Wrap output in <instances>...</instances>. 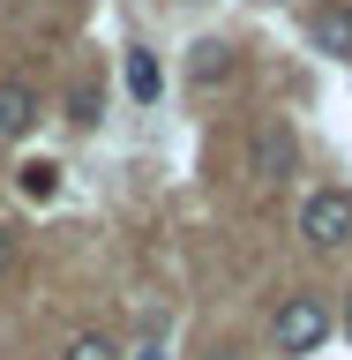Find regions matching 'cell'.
Wrapping results in <instances>:
<instances>
[{
  "label": "cell",
  "instance_id": "6da1fadb",
  "mask_svg": "<svg viewBox=\"0 0 352 360\" xmlns=\"http://www.w3.org/2000/svg\"><path fill=\"white\" fill-rule=\"evenodd\" d=\"M300 240H308L315 255H330V248L352 240V195L345 188H322V195L300 202Z\"/></svg>",
  "mask_w": 352,
  "mask_h": 360
},
{
  "label": "cell",
  "instance_id": "7a4b0ae2",
  "mask_svg": "<svg viewBox=\"0 0 352 360\" xmlns=\"http://www.w3.org/2000/svg\"><path fill=\"white\" fill-rule=\"evenodd\" d=\"M322 338H330V308L315 292H292L285 308H278V323H270V345L278 353H315Z\"/></svg>",
  "mask_w": 352,
  "mask_h": 360
},
{
  "label": "cell",
  "instance_id": "3957f363",
  "mask_svg": "<svg viewBox=\"0 0 352 360\" xmlns=\"http://www.w3.org/2000/svg\"><path fill=\"white\" fill-rule=\"evenodd\" d=\"M292 158H300L292 128H285V120H263V128H255V143H247V173H255V180H285Z\"/></svg>",
  "mask_w": 352,
  "mask_h": 360
},
{
  "label": "cell",
  "instance_id": "277c9868",
  "mask_svg": "<svg viewBox=\"0 0 352 360\" xmlns=\"http://www.w3.org/2000/svg\"><path fill=\"white\" fill-rule=\"evenodd\" d=\"M308 38L322 45V53H337V60H352V0H330V8H315Z\"/></svg>",
  "mask_w": 352,
  "mask_h": 360
},
{
  "label": "cell",
  "instance_id": "5b68a950",
  "mask_svg": "<svg viewBox=\"0 0 352 360\" xmlns=\"http://www.w3.org/2000/svg\"><path fill=\"white\" fill-rule=\"evenodd\" d=\"M30 120H38V90L0 83V135H30Z\"/></svg>",
  "mask_w": 352,
  "mask_h": 360
},
{
  "label": "cell",
  "instance_id": "8992f818",
  "mask_svg": "<svg viewBox=\"0 0 352 360\" xmlns=\"http://www.w3.org/2000/svg\"><path fill=\"white\" fill-rule=\"evenodd\" d=\"M15 188L30 202H53V195H60V165H53V158H22V165H15Z\"/></svg>",
  "mask_w": 352,
  "mask_h": 360
},
{
  "label": "cell",
  "instance_id": "52a82bcc",
  "mask_svg": "<svg viewBox=\"0 0 352 360\" xmlns=\"http://www.w3.org/2000/svg\"><path fill=\"white\" fill-rule=\"evenodd\" d=\"M128 90H135V105H157V60L150 53H128Z\"/></svg>",
  "mask_w": 352,
  "mask_h": 360
},
{
  "label": "cell",
  "instance_id": "ba28073f",
  "mask_svg": "<svg viewBox=\"0 0 352 360\" xmlns=\"http://www.w3.org/2000/svg\"><path fill=\"white\" fill-rule=\"evenodd\" d=\"M60 360H120V345H112L105 330H83V338H67V353Z\"/></svg>",
  "mask_w": 352,
  "mask_h": 360
},
{
  "label": "cell",
  "instance_id": "9c48e42d",
  "mask_svg": "<svg viewBox=\"0 0 352 360\" xmlns=\"http://www.w3.org/2000/svg\"><path fill=\"white\" fill-rule=\"evenodd\" d=\"M98 112H105V98H98L90 83H75V90H67V120H75V128H90Z\"/></svg>",
  "mask_w": 352,
  "mask_h": 360
},
{
  "label": "cell",
  "instance_id": "30bf717a",
  "mask_svg": "<svg viewBox=\"0 0 352 360\" xmlns=\"http://www.w3.org/2000/svg\"><path fill=\"white\" fill-rule=\"evenodd\" d=\"M225 75H233V53H225V45H202L195 53V83H225Z\"/></svg>",
  "mask_w": 352,
  "mask_h": 360
},
{
  "label": "cell",
  "instance_id": "8fae6325",
  "mask_svg": "<svg viewBox=\"0 0 352 360\" xmlns=\"http://www.w3.org/2000/svg\"><path fill=\"white\" fill-rule=\"evenodd\" d=\"M15 255H22V240H15V225H0V270L15 263Z\"/></svg>",
  "mask_w": 352,
  "mask_h": 360
},
{
  "label": "cell",
  "instance_id": "7c38bea8",
  "mask_svg": "<svg viewBox=\"0 0 352 360\" xmlns=\"http://www.w3.org/2000/svg\"><path fill=\"white\" fill-rule=\"evenodd\" d=\"M345 338H352V292H345Z\"/></svg>",
  "mask_w": 352,
  "mask_h": 360
},
{
  "label": "cell",
  "instance_id": "4fadbf2b",
  "mask_svg": "<svg viewBox=\"0 0 352 360\" xmlns=\"http://www.w3.org/2000/svg\"><path fill=\"white\" fill-rule=\"evenodd\" d=\"M135 360H165V353H157V345H150V353H135Z\"/></svg>",
  "mask_w": 352,
  "mask_h": 360
}]
</instances>
